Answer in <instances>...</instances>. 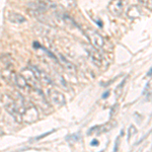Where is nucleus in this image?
<instances>
[{"instance_id": "obj_1", "label": "nucleus", "mask_w": 152, "mask_h": 152, "mask_svg": "<svg viewBox=\"0 0 152 152\" xmlns=\"http://www.w3.org/2000/svg\"><path fill=\"white\" fill-rule=\"evenodd\" d=\"M1 76L4 80L10 85H15L19 88H26L28 86L21 74H18L10 66H7L1 71Z\"/></svg>"}, {"instance_id": "obj_2", "label": "nucleus", "mask_w": 152, "mask_h": 152, "mask_svg": "<svg viewBox=\"0 0 152 152\" xmlns=\"http://www.w3.org/2000/svg\"><path fill=\"white\" fill-rule=\"evenodd\" d=\"M20 74L23 75L28 86H31L34 89L40 88L41 70H39L35 66H31V67H26L21 70Z\"/></svg>"}, {"instance_id": "obj_3", "label": "nucleus", "mask_w": 152, "mask_h": 152, "mask_svg": "<svg viewBox=\"0 0 152 152\" xmlns=\"http://www.w3.org/2000/svg\"><path fill=\"white\" fill-rule=\"evenodd\" d=\"M1 100H2V104H3L4 107H5L6 112L8 113V114H10L15 121H18V123H21V122H23V118H21V115L19 114L14 99H12L10 95H8V94H3L1 96Z\"/></svg>"}, {"instance_id": "obj_4", "label": "nucleus", "mask_w": 152, "mask_h": 152, "mask_svg": "<svg viewBox=\"0 0 152 152\" xmlns=\"http://www.w3.org/2000/svg\"><path fill=\"white\" fill-rule=\"evenodd\" d=\"M47 99L54 107H62V105L65 104V102H66L65 95L63 94L62 92L58 91V90L54 87L48 88Z\"/></svg>"}, {"instance_id": "obj_5", "label": "nucleus", "mask_w": 152, "mask_h": 152, "mask_svg": "<svg viewBox=\"0 0 152 152\" xmlns=\"http://www.w3.org/2000/svg\"><path fill=\"white\" fill-rule=\"evenodd\" d=\"M21 118H23V122L26 124H31L34 122L39 120V111L37 109L36 105L28 104L26 105V109L21 114Z\"/></svg>"}, {"instance_id": "obj_6", "label": "nucleus", "mask_w": 152, "mask_h": 152, "mask_svg": "<svg viewBox=\"0 0 152 152\" xmlns=\"http://www.w3.org/2000/svg\"><path fill=\"white\" fill-rule=\"evenodd\" d=\"M85 35H86V37L88 38V40H89L90 44L92 45V47H94L96 49L104 47V38H102L97 31L88 28L85 31Z\"/></svg>"}, {"instance_id": "obj_7", "label": "nucleus", "mask_w": 152, "mask_h": 152, "mask_svg": "<svg viewBox=\"0 0 152 152\" xmlns=\"http://www.w3.org/2000/svg\"><path fill=\"white\" fill-rule=\"evenodd\" d=\"M33 100L36 102V104L41 107V109L43 111H47L49 109V102L48 99L44 95L43 92L40 90V88L38 89H34L33 92Z\"/></svg>"}, {"instance_id": "obj_8", "label": "nucleus", "mask_w": 152, "mask_h": 152, "mask_svg": "<svg viewBox=\"0 0 152 152\" xmlns=\"http://www.w3.org/2000/svg\"><path fill=\"white\" fill-rule=\"evenodd\" d=\"M109 11L111 12L113 15L115 16H119L122 14L124 9V3H123V0H112L110 2L109 6Z\"/></svg>"}, {"instance_id": "obj_9", "label": "nucleus", "mask_w": 152, "mask_h": 152, "mask_svg": "<svg viewBox=\"0 0 152 152\" xmlns=\"http://www.w3.org/2000/svg\"><path fill=\"white\" fill-rule=\"evenodd\" d=\"M86 51L89 55V57L91 58L92 62L94 63L95 65L97 66H100L102 65V56L99 51H97L96 48L94 47H89V48H86Z\"/></svg>"}, {"instance_id": "obj_10", "label": "nucleus", "mask_w": 152, "mask_h": 152, "mask_svg": "<svg viewBox=\"0 0 152 152\" xmlns=\"http://www.w3.org/2000/svg\"><path fill=\"white\" fill-rule=\"evenodd\" d=\"M59 61L62 64V66L64 67V69L67 71L68 73H76V67L75 65H73V63L69 62L68 60H66L64 58V56L59 54Z\"/></svg>"}, {"instance_id": "obj_11", "label": "nucleus", "mask_w": 152, "mask_h": 152, "mask_svg": "<svg viewBox=\"0 0 152 152\" xmlns=\"http://www.w3.org/2000/svg\"><path fill=\"white\" fill-rule=\"evenodd\" d=\"M7 18H8L9 21L14 23H26V18L23 15L19 13H16V12H9L7 14Z\"/></svg>"}, {"instance_id": "obj_12", "label": "nucleus", "mask_w": 152, "mask_h": 152, "mask_svg": "<svg viewBox=\"0 0 152 152\" xmlns=\"http://www.w3.org/2000/svg\"><path fill=\"white\" fill-rule=\"evenodd\" d=\"M141 15V10L138 6L136 5H133L131 6L130 8L128 9V16L130 18L134 19V18H137Z\"/></svg>"}, {"instance_id": "obj_13", "label": "nucleus", "mask_w": 152, "mask_h": 152, "mask_svg": "<svg viewBox=\"0 0 152 152\" xmlns=\"http://www.w3.org/2000/svg\"><path fill=\"white\" fill-rule=\"evenodd\" d=\"M40 82L43 83V84H45V85L52 84L53 83L52 80H51V78H50V76L42 70H41V75H40Z\"/></svg>"}, {"instance_id": "obj_14", "label": "nucleus", "mask_w": 152, "mask_h": 152, "mask_svg": "<svg viewBox=\"0 0 152 152\" xmlns=\"http://www.w3.org/2000/svg\"><path fill=\"white\" fill-rule=\"evenodd\" d=\"M118 145H119V139H117L116 146H115V152H117V151H118Z\"/></svg>"}, {"instance_id": "obj_15", "label": "nucleus", "mask_w": 152, "mask_h": 152, "mask_svg": "<svg viewBox=\"0 0 152 152\" xmlns=\"http://www.w3.org/2000/svg\"><path fill=\"white\" fill-rule=\"evenodd\" d=\"M139 1H140L142 4H146L147 3V0H139Z\"/></svg>"}, {"instance_id": "obj_16", "label": "nucleus", "mask_w": 152, "mask_h": 152, "mask_svg": "<svg viewBox=\"0 0 152 152\" xmlns=\"http://www.w3.org/2000/svg\"><path fill=\"white\" fill-rule=\"evenodd\" d=\"M151 74H152V68H151V69H150V70H149V71H148V73H147V75H148V76H150Z\"/></svg>"}, {"instance_id": "obj_17", "label": "nucleus", "mask_w": 152, "mask_h": 152, "mask_svg": "<svg viewBox=\"0 0 152 152\" xmlns=\"http://www.w3.org/2000/svg\"><path fill=\"white\" fill-rule=\"evenodd\" d=\"M96 144H97V141L96 140H94V142H92V143H91V145H96Z\"/></svg>"}, {"instance_id": "obj_18", "label": "nucleus", "mask_w": 152, "mask_h": 152, "mask_svg": "<svg viewBox=\"0 0 152 152\" xmlns=\"http://www.w3.org/2000/svg\"><path fill=\"white\" fill-rule=\"evenodd\" d=\"M107 96H109V91H107V94H104L102 95V97H107Z\"/></svg>"}]
</instances>
